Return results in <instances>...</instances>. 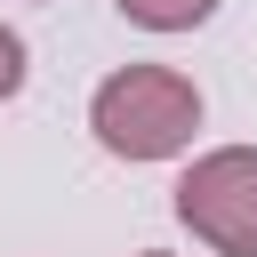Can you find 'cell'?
<instances>
[{
  "mask_svg": "<svg viewBox=\"0 0 257 257\" xmlns=\"http://www.w3.org/2000/svg\"><path fill=\"white\" fill-rule=\"evenodd\" d=\"M145 257H169V249H145Z\"/></svg>",
  "mask_w": 257,
  "mask_h": 257,
  "instance_id": "obj_5",
  "label": "cell"
},
{
  "mask_svg": "<svg viewBox=\"0 0 257 257\" xmlns=\"http://www.w3.org/2000/svg\"><path fill=\"white\" fill-rule=\"evenodd\" d=\"M88 128H96V145L120 153V161H169V153H185L193 128H201V88H193L185 72H169V64H120L112 80H96Z\"/></svg>",
  "mask_w": 257,
  "mask_h": 257,
  "instance_id": "obj_1",
  "label": "cell"
},
{
  "mask_svg": "<svg viewBox=\"0 0 257 257\" xmlns=\"http://www.w3.org/2000/svg\"><path fill=\"white\" fill-rule=\"evenodd\" d=\"M16 88H24V40H16L8 24H0V104H8Z\"/></svg>",
  "mask_w": 257,
  "mask_h": 257,
  "instance_id": "obj_4",
  "label": "cell"
},
{
  "mask_svg": "<svg viewBox=\"0 0 257 257\" xmlns=\"http://www.w3.org/2000/svg\"><path fill=\"white\" fill-rule=\"evenodd\" d=\"M177 217L225 249V257H257V145H217L177 177Z\"/></svg>",
  "mask_w": 257,
  "mask_h": 257,
  "instance_id": "obj_2",
  "label": "cell"
},
{
  "mask_svg": "<svg viewBox=\"0 0 257 257\" xmlns=\"http://www.w3.org/2000/svg\"><path fill=\"white\" fill-rule=\"evenodd\" d=\"M128 24H145V32H193V24H209L217 16V0H112Z\"/></svg>",
  "mask_w": 257,
  "mask_h": 257,
  "instance_id": "obj_3",
  "label": "cell"
}]
</instances>
